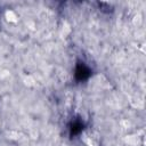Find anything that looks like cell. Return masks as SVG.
<instances>
[{"label": "cell", "mask_w": 146, "mask_h": 146, "mask_svg": "<svg viewBox=\"0 0 146 146\" xmlns=\"http://www.w3.org/2000/svg\"><path fill=\"white\" fill-rule=\"evenodd\" d=\"M5 18H6V21L8 22V23H17L18 22V15H17V13L15 11V10H13V9H7L6 11H5Z\"/></svg>", "instance_id": "cell-2"}, {"label": "cell", "mask_w": 146, "mask_h": 146, "mask_svg": "<svg viewBox=\"0 0 146 146\" xmlns=\"http://www.w3.org/2000/svg\"><path fill=\"white\" fill-rule=\"evenodd\" d=\"M81 140L86 146H99L100 138L99 135L92 129H86L81 133Z\"/></svg>", "instance_id": "cell-1"}]
</instances>
